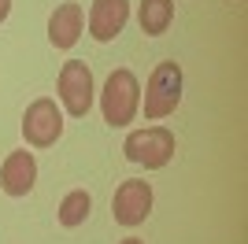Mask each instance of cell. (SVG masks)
<instances>
[{
  "instance_id": "cell-9",
  "label": "cell",
  "mask_w": 248,
  "mask_h": 244,
  "mask_svg": "<svg viewBox=\"0 0 248 244\" xmlns=\"http://www.w3.org/2000/svg\"><path fill=\"white\" fill-rule=\"evenodd\" d=\"M82 4H60L48 19V41L56 48H74V41L82 37Z\"/></svg>"
},
{
  "instance_id": "cell-2",
  "label": "cell",
  "mask_w": 248,
  "mask_h": 244,
  "mask_svg": "<svg viewBox=\"0 0 248 244\" xmlns=\"http://www.w3.org/2000/svg\"><path fill=\"white\" fill-rule=\"evenodd\" d=\"M182 104V67L174 60L159 63L148 78V89H145V119L148 122H159L167 115H174V107Z\"/></svg>"
},
{
  "instance_id": "cell-5",
  "label": "cell",
  "mask_w": 248,
  "mask_h": 244,
  "mask_svg": "<svg viewBox=\"0 0 248 244\" xmlns=\"http://www.w3.org/2000/svg\"><path fill=\"white\" fill-rule=\"evenodd\" d=\"M93 71L82 60H67L60 71V100L71 119H85L93 107Z\"/></svg>"
},
{
  "instance_id": "cell-3",
  "label": "cell",
  "mask_w": 248,
  "mask_h": 244,
  "mask_svg": "<svg viewBox=\"0 0 248 244\" xmlns=\"http://www.w3.org/2000/svg\"><path fill=\"white\" fill-rule=\"evenodd\" d=\"M123 152L130 163L137 167H145V170H159L170 163L174 155V133L167 130V126H148V130H134L126 137Z\"/></svg>"
},
{
  "instance_id": "cell-6",
  "label": "cell",
  "mask_w": 248,
  "mask_h": 244,
  "mask_svg": "<svg viewBox=\"0 0 248 244\" xmlns=\"http://www.w3.org/2000/svg\"><path fill=\"white\" fill-rule=\"evenodd\" d=\"M152 211V185L148 182H123L115 189L111 214L119 226H141Z\"/></svg>"
},
{
  "instance_id": "cell-8",
  "label": "cell",
  "mask_w": 248,
  "mask_h": 244,
  "mask_svg": "<svg viewBox=\"0 0 248 244\" xmlns=\"http://www.w3.org/2000/svg\"><path fill=\"white\" fill-rule=\"evenodd\" d=\"M126 19H130V4L126 0H93V8H89V33L96 41H111L115 33H123Z\"/></svg>"
},
{
  "instance_id": "cell-7",
  "label": "cell",
  "mask_w": 248,
  "mask_h": 244,
  "mask_svg": "<svg viewBox=\"0 0 248 244\" xmlns=\"http://www.w3.org/2000/svg\"><path fill=\"white\" fill-rule=\"evenodd\" d=\"M33 182H37V163H33V155L22 148V152H11L8 159H4V167H0V189L8 196H26L33 189Z\"/></svg>"
},
{
  "instance_id": "cell-1",
  "label": "cell",
  "mask_w": 248,
  "mask_h": 244,
  "mask_svg": "<svg viewBox=\"0 0 248 244\" xmlns=\"http://www.w3.org/2000/svg\"><path fill=\"white\" fill-rule=\"evenodd\" d=\"M100 107H104V122L108 126H130L137 119V107H141V85H137L134 71H111L104 81L100 92Z\"/></svg>"
},
{
  "instance_id": "cell-4",
  "label": "cell",
  "mask_w": 248,
  "mask_h": 244,
  "mask_svg": "<svg viewBox=\"0 0 248 244\" xmlns=\"http://www.w3.org/2000/svg\"><path fill=\"white\" fill-rule=\"evenodd\" d=\"M22 137L30 148H52V144L63 137V111L56 107V100L41 96L33 100L22 115Z\"/></svg>"
},
{
  "instance_id": "cell-10",
  "label": "cell",
  "mask_w": 248,
  "mask_h": 244,
  "mask_svg": "<svg viewBox=\"0 0 248 244\" xmlns=\"http://www.w3.org/2000/svg\"><path fill=\"white\" fill-rule=\"evenodd\" d=\"M137 22H141V33H148V37L167 33V26L174 22V0H141Z\"/></svg>"
},
{
  "instance_id": "cell-11",
  "label": "cell",
  "mask_w": 248,
  "mask_h": 244,
  "mask_svg": "<svg viewBox=\"0 0 248 244\" xmlns=\"http://www.w3.org/2000/svg\"><path fill=\"white\" fill-rule=\"evenodd\" d=\"M89 207H93V200H89V193H85V189L67 193V196H63V203H60V226L78 229V226L89 218Z\"/></svg>"
},
{
  "instance_id": "cell-12",
  "label": "cell",
  "mask_w": 248,
  "mask_h": 244,
  "mask_svg": "<svg viewBox=\"0 0 248 244\" xmlns=\"http://www.w3.org/2000/svg\"><path fill=\"white\" fill-rule=\"evenodd\" d=\"M8 11H11V0H0V22L8 19Z\"/></svg>"
},
{
  "instance_id": "cell-13",
  "label": "cell",
  "mask_w": 248,
  "mask_h": 244,
  "mask_svg": "<svg viewBox=\"0 0 248 244\" xmlns=\"http://www.w3.org/2000/svg\"><path fill=\"white\" fill-rule=\"evenodd\" d=\"M123 244H145V241H137V237H126V241Z\"/></svg>"
}]
</instances>
